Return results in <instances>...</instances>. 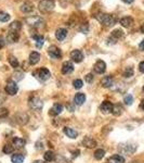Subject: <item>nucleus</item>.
<instances>
[{
	"mask_svg": "<svg viewBox=\"0 0 144 163\" xmlns=\"http://www.w3.org/2000/svg\"><path fill=\"white\" fill-rule=\"evenodd\" d=\"M73 85H74V87H75L76 89H80L81 87H83V81H81V79H75V81H74V83H73Z\"/></svg>",
	"mask_w": 144,
	"mask_h": 163,
	"instance_id": "e433bc0d",
	"label": "nucleus"
},
{
	"mask_svg": "<svg viewBox=\"0 0 144 163\" xmlns=\"http://www.w3.org/2000/svg\"><path fill=\"white\" fill-rule=\"evenodd\" d=\"M9 62H10V64H11L12 67H14V69L19 67V61H17V58L13 57V55H11V57L9 58Z\"/></svg>",
	"mask_w": 144,
	"mask_h": 163,
	"instance_id": "2f4dec72",
	"label": "nucleus"
},
{
	"mask_svg": "<svg viewBox=\"0 0 144 163\" xmlns=\"http://www.w3.org/2000/svg\"><path fill=\"white\" fill-rule=\"evenodd\" d=\"M24 156L22 154H15L11 157V161L13 163H23L24 161Z\"/></svg>",
	"mask_w": 144,
	"mask_h": 163,
	"instance_id": "bb28decb",
	"label": "nucleus"
},
{
	"mask_svg": "<svg viewBox=\"0 0 144 163\" xmlns=\"http://www.w3.org/2000/svg\"><path fill=\"white\" fill-rule=\"evenodd\" d=\"M81 144H83L86 148H89V149L94 148V147L97 146V142H95L93 138H91V137H86V138H83Z\"/></svg>",
	"mask_w": 144,
	"mask_h": 163,
	"instance_id": "4468645a",
	"label": "nucleus"
},
{
	"mask_svg": "<svg viewBox=\"0 0 144 163\" xmlns=\"http://www.w3.org/2000/svg\"><path fill=\"white\" fill-rule=\"evenodd\" d=\"M124 102H125V104H127V106H131L133 102V97L131 96V95H127V96L124 98Z\"/></svg>",
	"mask_w": 144,
	"mask_h": 163,
	"instance_id": "c9c22d12",
	"label": "nucleus"
},
{
	"mask_svg": "<svg viewBox=\"0 0 144 163\" xmlns=\"http://www.w3.org/2000/svg\"><path fill=\"white\" fill-rule=\"evenodd\" d=\"M17 90H19V87H17V83L13 81H9L6 85V93L10 96H14L17 95Z\"/></svg>",
	"mask_w": 144,
	"mask_h": 163,
	"instance_id": "39448f33",
	"label": "nucleus"
},
{
	"mask_svg": "<svg viewBox=\"0 0 144 163\" xmlns=\"http://www.w3.org/2000/svg\"><path fill=\"white\" fill-rule=\"evenodd\" d=\"M71 58L73 59V61L77 63H80L83 60V53L80 50H73L71 52Z\"/></svg>",
	"mask_w": 144,
	"mask_h": 163,
	"instance_id": "ddd939ff",
	"label": "nucleus"
},
{
	"mask_svg": "<svg viewBox=\"0 0 144 163\" xmlns=\"http://www.w3.org/2000/svg\"><path fill=\"white\" fill-rule=\"evenodd\" d=\"M140 107H141V109H142V110H144V99H143V100H142L141 106H140Z\"/></svg>",
	"mask_w": 144,
	"mask_h": 163,
	"instance_id": "49530a36",
	"label": "nucleus"
},
{
	"mask_svg": "<svg viewBox=\"0 0 144 163\" xmlns=\"http://www.w3.org/2000/svg\"><path fill=\"white\" fill-rule=\"evenodd\" d=\"M139 70H140V72L144 73V61L140 62V64H139Z\"/></svg>",
	"mask_w": 144,
	"mask_h": 163,
	"instance_id": "ea45409f",
	"label": "nucleus"
},
{
	"mask_svg": "<svg viewBox=\"0 0 144 163\" xmlns=\"http://www.w3.org/2000/svg\"><path fill=\"white\" fill-rule=\"evenodd\" d=\"M13 150H14V148H13L11 145H5V146H3V149H2L3 154H12V152H13Z\"/></svg>",
	"mask_w": 144,
	"mask_h": 163,
	"instance_id": "f704fd0d",
	"label": "nucleus"
},
{
	"mask_svg": "<svg viewBox=\"0 0 144 163\" xmlns=\"http://www.w3.org/2000/svg\"><path fill=\"white\" fill-rule=\"evenodd\" d=\"M34 163H46V161H42V160H36V161H34Z\"/></svg>",
	"mask_w": 144,
	"mask_h": 163,
	"instance_id": "c03bdc74",
	"label": "nucleus"
},
{
	"mask_svg": "<svg viewBox=\"0 0 144 163\" xmlns=\"http://www.w3.org/2000/svg\"><path fill=\"white\" fill-rule=\"evenodd\" d=\"M123 107L120 106V104H115V106L113 107V111H112V113H113L114 115H116V116H118V115H120L121 113H123Z\"/></svg>",
	"mask_w": 144,
	"mask_h": 163,
	"instance_id": "c756f323",
	"label": "nucleus"
},
{
	"mask_svg": "<svg viewBox=\"0 0 144 163\" xmlns=\"http://www.w3.org/2000/svg\"><path fill=\"white\" fill-rule=\"evenodd\" d=\"M12 144H13V146H14L17 149H22V148H24L26 142L24 140L23 138H20V137H14V138H13V140H12Z\"/></svg>",
	"mask_w": 144,
	"mask_h": 163,
	"instance_id": "dca6fc26",
	"label": "nucleus"
},
{
	"mask_svg": "<svg viewBox=\"0 0 144 163\" xmlns=\"http://www.w3.org/2000/svg\"><path fill=\"white\" fill-rule=\"evenodd\" d=\"M101 84L103 87H105V88H109V87L113 85V77L112 76H105L103 77V79H102Z\"/></svg>",
	"mask_w": 144,
	"mask_h": 163,
	"instance_id": "5701e85b",
	"label": "nucleus"
},
{
	"mask_svg": "<svg viewBox=\"0 0 144 163\" xmlns=\"http://www.w3.org/2000/svg\"><path fill=\"white\" fill-rule=\"evenodd\" d=\"M109 163H125V158L120 154H114L109 158Z\"/></svg>",
	"mask_w": 144,
	"mask_h": 163,
	"instance_id": "b1692460",
	"label": "nucleus"
},
{
	"mask_svg": "<svg viewBox=\"0 0 144 163\" xmlns=\"http://www.w3.org/2000/svg\"><path fill=\"white\" fill-rule=\"evenodd\" d=\"M62 111H63V106H62L61 103H54L53 107L50 109L49 114L51 115V116H57V115L61 114Z\"/></svg>",
	"mask_w": 144,
	"mask_h": 163,
	"instance_id": "1a4fd4ad",
	"label": "nucleus"
},
{
	"mask_svg": "<svg viewBox=\"0 0 144 163\" xmlns=\"http://www.w3.org/2000/svg\"><path fill=\"white\" fill-rule=\"evenodd\" d=\"M48 53L52 59H61L62 58V52L60 48H57V46H50L48 49Z\"/></svg>",
	"mask_w": 144,
	"mask_h": 163,
	"instance_id": "0eeeda50",
	"label": "nucleus"
},
{
	"mask_svg": "<svg viewBox=\"0 0 144 163\" xmlns=\"http://www.w3.org/2000/svg\"><path fill=\"white\" fill-rule=\"evenodd\" d=\"M124 2H126V3H131V2H133V0H123Z\"/></svg>",
	"mask_w": 144,
	"mask_h": 163,
	"instance_id": "a18cd8bd",
	"label": "nucleus"
},
{
	"mask_svg": "<svg viewBox=\"0 0 144 163\" xmlns=\"http://www.w3.org/2000/svg\"><path fill=\"white\" fill-rule=\"evenodd\" d=\"M139 48H140V50H142V51H144V39L140 43V45H139Z\"/></svg>",
	"mask_w": 144,
	"mask_h": 163,
	"instance_id": "79ce46f5",
	"label": "nucleus"
},
{
	"mask_svg": "<svg viewBox=\"0 0 144 163\" xmlns=\"http://www.w3.org/2000/svg\"><path fill=\"white\" fill-rule=\"evenodd\" d=\"M105 70H106V64H105L104 61L98 60L97 62H95V64H94L95 73H98V74H103V73L105 72Z\"/></svg>",
	"mask_w": 144,
	"mask_h": 163,
	"instance_id": "f8f14e48",
	"label": "nucleus"
},
{
	"mask_svg": "<svg viewBox=\"0 0 144 163\" xmlns=\"http://www.w3.org/2000/svg\"><path fill=\"white\" fill-rule=\"evenodd\" d=\"M5 44H6V41H5V39H3V37H2V36H0V49L3 48Z\"/></svg>",
	"mask_w": 144,
	"mask_h": 163,
	"instance_id": "a19ab883",
	"label": "nucleus"
},
{
	"mask_svg": "<svg viewBox=\"0 0 144 163\" xmlns=\"http://www.w3.org/2000/svg\"><path fill=\"white\" fill-rule=\"evenodd\" d=\"M73 71H74L73 63L68 62V61L63 63V65H62V73H63V74H71Z\"/></svg>",
	"mask_w": 144,
	"mask_h": 163,
	"instance_id": "2eb2a0df",
	"label": "nucleus"
},
{
	"mask_svg": "<svg viewBox=\"0 0 144 163\" xmlns=\"http://www.w3.org/2000/svg\"><path fill=\"white\" fill-rule=\"evenodd\" d=\"M33 38L36 40V47L37 48H41L43 43H45V38L42 36H40V35H33Z\"/></svg>",
	"mask_w": 144,
	"mask_h": 163,
	"instance_id": "393cba45",
	"label": "nucleus"
},
{
	"mask_svg": "<svg viewBox=\"0 0 144 163\" xmlns=\"http://www.w3.org/2000/svg\"><path fill=\"white\" fill-rule=\"evenodd\" d=\"M133 75V69L131 66H128L125 69V71H124V76L127 77V78H129V77H131Z\"/></svg>",
	"mask_w": 144,
	"mask_h": 163,
	"instance_id": "473e14b6",
	"label": "nucleus"
},
{
	"mask_svg": "<svg viewBox=\"0 0 144 163\" xmlns=\"http://www.w3.org/2000/svg\"><path fill=\"white\" fill-rule=\"evenodd\" d=\"M143 91H144V86H143Z\"/></svg>",
	"mask_w": 144,
	"mask_h": 163,
	"instance_id": "09e8293b",
	"label": "nucleus"
},
{
	"mask_svg": "<svg viewBox=\"0 0 144 163\" xmlns=\"http://www.w3.org/2000/svg\"><path fill=\"white\" fill-rule=\"evenodd\" d=\"M63 132L67 137H69V138H72V139L77 138V136H78L77 131H75L74 128H71V127H64Z\"/></svg>",
	"mask_w": 144,
	"mask_h": 163,
	"instance_id": "f3484780",
	"label": "nucleus"
},
{
	"mask_svg": "<svg viewBox=\"0 0 144 163\" xmlns=\"http://www.w3.org/2000/svg\"><path fill=\"white\" fill-rule=\"evenodd\" d=\"M86 101V95L83 93H78L76 94L75 98H74V102H75L76 106H81L83 102Z\"/></svg>",
	"mask_w": 144,
	"mask_h": 163,
	"instance_id": "a211bd4d",
	"label": "nucleus"
},
{
	"mask_svg": "<svg viewBox=\"0 0 144 163\" xmlns=\"http://www.w3.org/2000/svg\"><path fill=\"white\" fill-rule=\"evenodd\" d=\"M135 149H137V146H135V145L125 144V145H120V146H119V150H121L123 152H125V154H127L135 152Z\"/></svg>",
	"mask_w": 144,
	"mask_h": 163,
	"instance_id": "9b49d317",
	"label": "nucleus"
},
{
	"mask_svg": "<svg viewBox=\"0 0 144 163\" xmlns=\"http://www.w3.org/2000/svg\"><path fill=\"white\" fill-rule=\"evenodd\" d=\"M39 60H40V55H39L37 51H33V52L29 55V63H31V65L37 64V63L39 62Z\"/></svg>",
	"mask_w": 144,
	"mask_h": 163,
	"instance_id": "aec40b11",
	"label": "nucleus"
},
{
	"mask_svg": "<svg viewBox=\"0 0 144 163\" xmlns=\"http://www.w3.org/2000/svg\"><path fill=\"white\" fill-rule=\"evenodd\" d=\"M33 5L31 3H29V2H25V3H23L22 5V7H21V10H22V12H25V13H29V12H31L33 11Z\"/></svg>",
	"mask_w": 144,
	"mask_h": 163,
	"instance_id": "cd10ccee",
	"label": "nucleus"
},
{
	"mask_svg": "<svg viewBox=\"0 0 144 163\" xmlns=\"http://www.w3.org/2000/svg\"><path fill=\"white\" fill-rule=\"evenodd\" d=\"M113 107H114L113 103L105 100L102 102L101 107H100V110H101V112L104 113V114H107V113H111L112 111H113Z\"/></svg>",
	"mask_w": 144,
	"mask_h": 163,
	"instance_id": "6e6552de",
	"label": "nucleus"
},
{
	"mask_svg": "<svg viewBox=\"0 0 144 163\" xmlns=\"http://www.w3.org/2000/svg\"><path fill=\"white\" fill-rule=\"evenodd\" d=\"M54 8V1L53 0H41L39 2V9L43 12L51 11Z\"/></svg>",
	"mask_w": 144,
	"mask_h": 163,
	"instance_id": "20e7f679",
	"label": "nucleus"
},
{
	"mask_svg": "<svg viewBox=\"0 0 144 163\" xmlns=\"http://www.w3.org/2000/svg\"><path fill=\"white\" fill-rule=\"evenodd\" d=\"M9 114V111L6 108H0V118H7Z\"/></svg>",
	"mask_w": 144,
	"mask_h": 163,
	"instance_id": "4c0bfd02",
	"label": "nucleus"
},
{
	"mask_svg": "<svg viewBox=\"0 0 144 163\" xmlns=\"http://www.w3.org/2000/svg\"><path fill=\"white\" fill-rule=\"evenodd\" d=\"M97 19L101 24L105 25V26H112V25L115 24V22H116V19L113 17V15L105 14V13H104V14L97 15Z\"/></svg>",
	"mask_w": 144,
	"mask_h": 163,
	"instance_id": "f257e3e1",
	"label": "nucleus"
},
{
	"mask_svg": "<svg viewBox=\"0 0 144 163\" xmlns=\"http://www.w3.org/2000/svg\"><path fill=\"white\" fill-rule=\"evenodd\" d=\"M22 27V24H21V22L19 21H14V22H12L11 24H10V29H12L13 32H17L20 31Z\"/></svg>",
	"mask_w": 144,
	"mask_h": 163,
	"instance_id": "c85d7f7f",
	"label": "nucleus"
},
{
	"mask_svg": "<svg viewBox=\"0 0 144 163\" xmlns=\"http://www.w3.org/2000/svg\"><path fill=\"white\" fill-rule=\"evenodd\" d=\"M141 32L144 34V24H142V26H141Z\"/></svg>",
	"mask_w": 144,
	"mask_h": 163,
	"instance_id": "de8ad7c7",
	"label": "nucleus"
},
{
	"mask_svg": "<svg viewBox=\"0 0 144 163\" xmlns=\"http://www.w3.org/2000/svg\"><path fill=\"white\" fill-rule=\"evenodd\" d=\"M10 20V14L3 11H0V21L1 22H8Z\"/></svg>",
	"mask_w": 144,
	"mask_h": 163,
	"instance_id": "72a5a7b5",
	"label": "nucleus"
},
{
	"mask_svg": "<svg viewBox=\"0 0 144 163\" xmlns=\"http://www.w3.org/2000/svg\"><path fill=\"white\" fill-rule=\"evenodd\" d=\"M28 104H29V108L33 109L35 111H41V109L43 108V102L40 98H38V97H31L28 101Z\"/></svg>",
	"mask_w": 144,
	"mask_h": 163,
	"instance_id": "f03ea898",
	"label": "nucleus"
},
{
	"mask_svg": "<svg viewBox=\"0 0 144 163\" xmlns=\"http://www.w3.org/2000/svg\"><path fill=\"white\" fill-rule=\"evenodd\" d=\"M3 101H5V98H3V97L1 96V95H0V104H2Z\"/></svg>",
	"mask_w": 144,
	"mask_h": 163,
	"instance_id": "37998d69",
	"label": "nucleus"
},
{
	"mask_svg": "<svg viewBox=\"0 0 144 163\" xmlns=\"http://www.w3.org/2000/svg\"><path fill=\"white\" fill-rule=\"evenodd\" d=\"M19 38H20V36L17 32H10L7 36V40H8V43H10V44L17 43V41L19 40Z\"/></svg>",
	"mask_w": 144,
	"mask_h": 163,
	"instance_id": "6ab92c4d",
	"label": "nucleus"
},
{
	"mask_svg": "<svg viewBox=\"0 0 144 163\" xmlns=\"http://www.w3.org/2000/svg\"><path fill=\"white\" fill-rule=\"evenodd\" d=\"M33 75H35L36 77H38L40 81H47V79L50 78V76H51V73H50V71L48 69L42 67V69L37 70L35 73H33Z\"/></svg>",
	"mask_w": 144,
	"mask_h": 163,
	"instance_id": "7ed1b4c3",
	"label": "nucleus"
},
{
	"mask_svg": "<svg viewBox=\"0 0 144 163\" xmlns=\"http://www.w3.org/2000/svg\"><path fill=\"white\" fill-rule=\"evenodd\" d=\"M66 36H67V31L65 28H59L55 32V37L59 40H64Z\"/></svg>",
	"mask_w": 144,
	"mask_h": 163,
	"instance_id": "412c9836",
	"label": "nucleus"
},
{
	"mask_svg": "<svg viewBox=\"0 0 144 163\" xmlns=\"http://www.w3.org/2000/svg\"><path fill=\"white\" fill-rule=\"evenodd\" d=\"M15 121H17V124L20 125H25L27 124V122H28V115L26 114V113H17V115H15Z\"/></svg>",
	"mask_w": 144,
	"mask_h": 163,
	"instance_id": "9d476101",
	"label": "nucleus"
},
{
	"mask_svg": "<svg viewBox=\"0 0 144 163\" xmlns=\"http://www.w3.org/2000/svg\"><path fill=\"white\" fill-rule=\"evenodd\" d=\"M85 79L87 83H91V82L93 81V75L92 74H87L85 76Z\"/></svg>",
	"mask_w": 144,
	"mask_h": 163,
	"instance_id": "58836bf2",
	"label": "nucleus"
},
{
	"mask_svg": "<svg viewBox=\"0 0 144 163\" xmlns=\"http://www.w3.org/2000/svg\"><path fill=\"white\" fill-rule=\"evenodd\" d=\"M104 156H105V150H103V149H97L94 151V158L97 160H102Z\"/></svg>",
	"mask_w": 144,
	"mask_h": 163,
	"instance_id": "7c9ffc66",
	"label": "nucleus"
},
{
	"mask_svg": "<svg viewBox=\"0 0 144 163\" xmlns=\"http://www.w3.org/2000/svg\"><path fill=\"white\" fill-rule=\"evenodd\" d=\"M123 36H124V32L121 31L120 28L115 29V31L112 32V35L109 36V44H116L117 43V40H118L119 38H121Z\"/></svg>",
	"mask_w": 144,
	"mask_h": 163,
	"instance_id": "423d86ee",
	"label": "nucleus"
},
{
	"mask_svg": "<svg viewBox=\"0 0 144 163\" xmlns=\"http://www.w3.org/2000/svg\"><path fill=\"white\" fill-rule=\"evenodd\" d=\"M120 24L124 27H130L133 24V19L130 17H124L120 19Z\"/></svg>",
	"mask_w": 144,
	"mask_h": 163,
	"instance_id": "4be33fe9",
	"label": "nucleus"
},
{
	"mask_svg": "<svg viewBox=\"0 0 144 163\" xmlns=\"http://www.w3.org/2000/svg\"><path fill=\"white\" fill-rule=\"evenodd\" d=\"M43 158H45V161H47V162H51V161L55 160V154L53 151L49 150L43 154Z\"/></svg>",
	"mask_w": 144,
	"mask_h": 163,
	"instance_id": "a878e982",
	"label": "nucleus"
}]
</instances>
